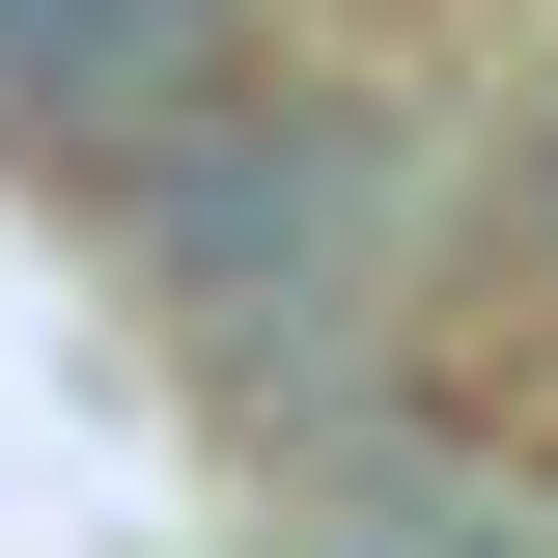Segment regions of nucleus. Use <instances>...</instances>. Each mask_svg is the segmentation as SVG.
I'll use <instances>...</instances> for the list:
<instances>
[{
  "instance_id": "nucleus-4",
  "label": "nucleus",
  "mask_w": 558,
  "mask_h": 558,
  "mask_svg": "<svg viewBox=\"0 0 558 558\" xmlns=\"http://www.w3.org/2000/svg\"><path fill=\"white\" fill-rule=\"evenodd\" d=\"M502 223H531V279H558V28H531V84H502Z\"/></svg>"
},
{
  "instance_id": "nucleus-2",
  "label": "nucleus",
  "mask_w": 558,
  "mask_h": 558,
  "mask_svg": "<svg viewBox=\"0 0 558 558\" xmlns=\"http://www.w3.org/2000/svg\"><path fill=\"white\" fill-rule=\"evenodd\" d=\"M223 57H252V0H0V168L112 196V168L196 112Z\"/></svg>"
},
{
  "instance_id": "nucleus-1",
  "label": "nucleus",
  "mask_w": 558,
  "mask_h": 558,
  "mask_svg": "<svg viewBox=\"0 0 558 558\" xmlns=\"http://www.w3.org/2000/svg\"><path fill=\"white\" fill-rule=\"evenodd\" d=\"M391 223H418V112L391 84H252L223 57L196 112L112 168V279L223 391H336V336H391Z\"/></svg>"
},
{
  "instance_id": "nucleus-3",
  "label": "nucleus",
  "mask_w": 558,
  "mask_h": 558,
  "mask_svg": "<svg viewBox=\"0 0 558 558\" xmlns=\"http://www.w3.org/2000/svg\"><path fill=\"white\" fill-rule=\"evenodd\" d=\"M307 558H558V502H531V475H363Z\"/></svg>"
}]
</instances>
